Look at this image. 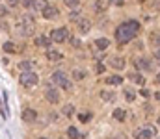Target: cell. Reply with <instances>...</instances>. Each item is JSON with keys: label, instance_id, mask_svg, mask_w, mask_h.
<instances>
[{"label": "cell", "instance_id": "33", "mask_svg": "<svg viewBox=\"0 0 160 139\" xmlns=\"http://www.w3.org/2000/svg\"><path fill=\"white\" fill-rule=\"evenodd\" d=\"M97 72H104V65H102V63L97 65Z\"/></svg>", "mask_w": 160, "mask_h": 139}, {"label": "cell", "instance_id": "20", "mask_svg": "<svg viewBox=\"0 0 160 139\" xmlns=\"http://www.w3.org/2000/svg\"><path fill=\"white\" fill-rule=\"evenodd\" d=\"M62 113H63L65 117H73V113H75V108H73L71 104H67V106H63V109H62Z\"/></svg>", "mask_w": 160, "mask_h": 139}, {"label": "cell", "instance_id": "18", "mask_svg": "<svg viewBox=\"0 0 160 139\" xmlns=\"http://www.w3.org/2000/svg\"><path fill=\"white\" fill-rule=\"evenodd\" d=\"M95 45H97V48H101V50H104L106 46L110 45V41H108L106 37H101V39H97V41H95Z\"/></svg>", "mask_w": 160, "mask_h": 139}, {"label": "cell", "instance_id": "10", "mask_svg": "<svg viewBox=\"0 0 160 139\" xmlns=\"http://www.w3.org/2000/svg\"><path fill=\"white\" fill-rule=\"evenodd\" d=\"M22 119H24L26 123L36 121V119H38V113H36L34 109H24V111H22Z\"/></svg>", "mask_w": 160, "mask_h": 139}, {"label": "cell", "instance_id": "24", "mask_svg": "<svg viewBox=\"0 0 160 139\" xmlns=\"http://www.w3.org/2000/svg\"><path fill=\"white\" fill-rule=\"evenodd\" d=\"M125 115H127V113H125V109H116V111H114V117H116L118 121H123V119H125Z\"/></svg>", "mask_w": 160, "mask_h": 139}, {"label": "cell", "instance_id": "1", "mask_svg": "<svg viewBox=\"0 0 160 139\" xmlns=\"http://www.w3.org/2000/svg\"><path fill=\"white\" fill-rule=\"evenodd\" d=\"M138 30H140V24H138L136 21H128V22L121 24L119 28L116 30V37H118L119 43H128V41H132V37L138 34Z\"/></svg>", "mask_w": 160, "mask_h": 139}, {"label": "cell", "instance_id": "22", "mask_svg": "<svg viewBox=\"0 0 160 139\" xmlns=\"http://www.w3.org/2000/svg\"><path fill=\"white\" fill-rule=\"evenodd\" d=\"M130 80H134L136 84H140V86H143L145 84V80H143V76L142 74H130Z\"/></svg>", "mask_w": 160, "mask_h": 139}, {"label": "cell", "instance_id": "25", "mask_svg": "<svg viewBox=\"0 0 160 139\" xmlns=\"http://www.w3.org/2000/svg\"><path fill=\"white\" fill-rule=\"evenodd\" d=\"M80 4V0H65V6H69V7H73V9H77Z\"/></svg>", "mask_w": 160, "mask_h": 139}, {"label": "cell", "instance_id": "40", "mask_svg": "<svg viewBox=\"0 0 160 139\" xmlns=\"http://www.w3.org/2000/svg\"><path fill=\"white\" fill-rule=\"evenodd\" d=\"M138 2H143V0H138Z\"/></svg>", "mask_w": 160, "mask_h": 139}, {"label": "cell", "instance_id": "28", "mask_svg": "<svg viewBox=\"0 0 160 139\" xmlns=\"http://www.w3.org/2000/svg\"><path fill=\"white\" fill-rule=\"evenodd\" d=\"M4 50L6 52H15V45L13 43H4Z\"/></svg>", "mask_w": 160, "mask_h": 139}, {"label": "cell", "instance_id": "38", "mask_svg": "<svg viewBox=\"0 0 160 139\" xmlns=\"http://www.w3.org/2000/svg\"><path fill=\"white\" fill-rule=\"evenodd\" d=\"M157 59L160 61V52H157Z\"/></svg>", "mask_w": 160, "mask_h": 139}, {"label": "cell", "instance_id": "16", "mask_svg": "<svg viewBox=\"0 0 160 139\" xmlns=\"http://www.w3.org/2000/svg\"><path fill=\"white\" fill-rule=\"evenodd\" d=\"M50 41H52L50 37H45V35H39V37L36 39V45H38V46H48V45H50Z\"/></svg>", "mask_w": 160, "mask_h": 139}, {"label": "cell", "instance_id": "11", "mask_svg": "<svg viewBox=\"0 0 160 139\" xmlns=\"http://www.w3.org/2000/svg\"><path fill=\"white\" fill-rule=\"evenodd\" d=\"M17 69L22 71V72H30V69H34V63H32V61H21V63L17 65Z\"/></svg>", "mask_w": 160, "mask_h": 139}, {"label": "cell", "instance_id": "12", "mask_svg": "<svg viewBox=\"0 0 160 139\" xmlns=\"http://www.w3.org/2000/svg\"><path fill=\"white\" fill-rule=\"evenodd\" d=\"M47 6H48L47 0H32V7H34L36 11H43Z\"/></svg>", "mask_w": 160, "mask_h": 139}, {"label": "cell", "instance_id": "14", "mask_svg": "<svg viewBox=\"0 0 160 139\" xmlns=\"http://www.w3.org/2000/svg\"><path fill=\"white\" fill-rule=\"evenodd\" d=\"M47 58L50 61H58V59H62V54L58 50H47Z\"/></svg>", "mask_w": 160, "mask_h": 139}, {"label": "cell", "instance_id": "39", "mask_svg": "<svg viewBox=\"0 0 160 139\" xmlns=\"http://www.w3.org/2000/svg\"><path fill=\"white\" fill-rule=\"evenodd\" d=\"M157 82H158V84H160V74H158V76H157Z\"/></svg>", "mask_w": 160, "mask_h": 139}, {"label": "cell", "instance_id": "15", "mask_svg": "<svg viewBox=\"0 0 160 139\" xmlns=\"http://www.w3.org/2000/svg\"><path fill=\"white\" fill-rule=\"evenodd\" d=\"M106 6H108V0H95V4H93L95 11H104Z\"/></svg>", "mask_w": 160, "mask_h": 139}, {"label": "cell", "instance_id": "17", "mask_svg": "<svg viewBox=\"0 0 160 139\" xmlns=\"http://www.w3.org/2000/svg\"><path fill=\"white\" fill-rule=\"evenodd\" d=\"M134 65H136V69H149V61H147V59H143V58L134 59Z\"/></svg>", "mask_w": 160, "mask_h": 139}, {"label": "cell", "instance_id": "35", "mask_svg": "<svg viewBox=\"0 0 160 139\" xmlns=\"http://www.w3.org/2000/svg\"><path fill=\"white\" fill-rule=\"evenodd\" d=\"M0 111H2V117H6V111H4V108H2V100H0Z\"/></svg>", "mask_w": 160, "mask_h": 139}, {"label": "cell", "instance_id": "21", "mask_svg": "<svg viewBox=\"0 0 160 139\" xmlns=\"http://www.w3.org/2000/svg\"><path fill=\"white\" fill-rule=\"evenodd\" d=\"M67 136H69V139H78V137H80L78 130H77L75 126H71V128H67Z\"/></svg>", "mask_w": 160, "mask_h": 139}, {"label": "cell", "instance_id": "7", "mask_svg": "<svg viewBox=\"0 0 160 139\" xmlns=\"http://www.w3.org/2000/svg\"><path fill=\"white\" fill-rule=\"evenodd\" d=\"M155 136V128L153 126H145V128H140L134 132V137L136 139H151Z\"/></svg>", "mask_w": 160, "mask_h": 139}, {"label": "cell", "instance_id": "30", "mask_svg": "<svg viewBox=\"0 0 160 139\" xmlns=\"http://www.w3.org/2000/svg\"><path fill=\"white\" fill-rule=\"evenodd\" d=\"M78 119L82 121V123H88V121H89V113H80Z\"/></svg>", "mask_w": 160, "mask_h": 139}, {"label": "cell", "instance_id": "31", "mask_svg": "<svg viewBox=\"0 0 160 139\" xmlns=\"http://www.w3.org/2000/svg\"><path fill=\"white\" fill-rule=\"evenodd\" d=\"M71 21H82V19H80V11H77V13H71Z\"/></svg>", "mask_w": 160, "mask_h": 139}, {"label": "cell", "instance_id": "23", "mask_svg": "<svg viewBox=\"0 0 160 139\" xmlns=\"http://www.w3.org/2000/svg\"><path fill=\"white\" fill-rule=\"evenodd\" d=\"M78 26H80V32H84V34H86V32H89V22H88V21H84V19H82V21L78 22Z\"/></svg>", "mask_w": 160, "mask_h": 139}, {"label": "cell", "instance_id": "26", "mask_svg": "<svg viewBox=\"0 0 160 139\" xmlns=\"http://www.w3.org/2000/svg\"><path fill=\"white\" fill-rule=\"evenodd\" d=\"M84 76H86L84 71H75V72H73V78H75V80H82Z\"/></svg>", "mask_w": 160, "mask_h": 139}, {"label": "cell", "instance_id": "2", "mask_svg": "<svg viewBox=\"0 0 160 139\" xmlns=\"http://www.w3.org/2000/svg\"><path fill=\"white\" fill-rule=\"evenodd\" d=\"M34 28H36V21H34V17L30 13H24L17 22V32L21 35H32Z\"/></svg>", "mask_w": 160, "mask_h": 139}, {"label": "cell", "instance_id": "36", "mask_svg": "<svg viewBox=\"0 0 160 139\" xmlns=\"http://www.w3.org/2000/svg\"><path fill=\"white\" fill-rule=\"evenodd\" d=\"M8 4H11V6H15V4H17V0H8Z\"/></svg>", "mask_w": 160, "mask_h": 139}, {"label": "cell", "instance_id": "34", "mask_svg": "<svg viewBox=\"0 0 160 139\" xmlns=\"http://www.w3.org/2000/svg\"><path fill=\"white\" fill-rule=\"evenodd\" d=\"M142 96H149V91L147 89H142Z\"/></svg>", "mask_w": 160, "mask_h": 139}, {"label": "cell", "instance_id": "37", "mask_svg": "<svg viewBox=\"0 0 160 139\" xmlns=\"http://www.w3.org/2000/svg\"><path fill=\"white\" fill-rule=\"evenodd\" d=\"M155 98H157V100H160V91H158V93H155Z\"/></svg>", "mask_w": 160, "mask_h": 139}, {"label": "cell", "instance_id": "19", "mask_svg": "<svg viewBox=\"0 0 160 139\" xmlns=\"http://www.w3.org/2000/svg\"><path fill=\"white\" fill-rule=\"evenodd\" d=\"M101 98H102V100H106V102H112V100L116 98V95H114L112 91H102V93H101Z\"/></svg>", "mask_w": 160, "mask_h": 139}, {"label": "cell", "instance_id": "5", "mask_svg": "<svg viewBox=\"0 0 160 139\" xmlns=\"http://www.w3.org/2000/svg\"><path fill=\"white\" fill-rule=\"evenodd\" d=\"M50 39L56 41V43H63V41H67V39H69V32H67V28H56V30H52Z\"/></svg>", "mask_w": 160, "mask_h": 139}, {"label": "cell", "instance_id": "32", "mask_svg": "<svg viewBox=\"0 0 160 139\" xmlns=\"http://www.w3.org/2000/svg\"><path fill=\"white\" fill-rule=\"evenodd\" d=\"M6 13H8V9H6V6H2V4H0V17H4Z\"/></svg>", "mask_w": 160, "mask_h": 139}, {"label": "cell", "instance_id": "6", "mask_svg": "<svg viewBox=\"0 0 160 139\" xmlns=\"http://www.w3.org/2000/svg\"><path fill=\"white\" fill-rule=\"evenodd\" d=\"M45 96H47V100H48L50 104H56V102L60 100V93H58V89H56V87H52V84H47Z\"/></svg>", "mask_w": 160, "mask_h": 139}, {"label": "cell", "instance_id": "4", "mask_svg": "<svg viewBox=\"0 0 160 139\" xmlns=\"http://www.w3.org/2000/svg\"><path fill=\"white\" fill-rule=\"evenodd\" d=\"M52 82L58 84V86H62L63 89H71V82L67 80V76H65L63 71H56V72L52 74Z\"/></svg>", "mask_w": 160, "mask_h": 139}, {"label": "cell", "instance_id": "29", "mask_svg": "<svg viewBox=\"0 0 160 139\" xmlns=\"http://www.w3.org/2000/svg\"><path fill=\"white\" fill-rule=\"evenodd\" d=\"M151 41L160 46V34H151Z\"/></svg>", "mask_w": 160, "mask_h": 139}, {"label": "cell", "instance_id": "9", "mask_svg": "<svg viewBox=\"0 0 160 139\" xmlns=\"http://www.w3.org/2000/svg\"><path fill=\"white\" fill-rule=\"evenodd\" d=\"M110 65L121 71V69L125 67V59H123V58H118V56H112V58H110Z\"/></svg>", "mask_w": 160, "mask_h": 139}, {"label": "cell", "instance_id": "13", "mask_svg": "<svg viewBox=\"0 0 160 139\" xmlns=\"http://www.w3.org/2000/svg\"><path fill=\"white\" fill-rule=\"evenodd\" d=\"M106 84L108 86H121L123 84V78L121 76H108L106 78Z\"/></svg>", "mask_w": 160, "mask_h": 139}, {"label": "cell", "instance_id": "3", "mask_svg": "<svg viewBox=\"0 0 160 139\" xmlns=\"http://www.w3.org/2000/svg\"><path fill=\"white\" fill-rule=\"evenodd\" d=\"M19 82H21V86H24V87H34V86H38V74L36 72H21V76H19Z\"/></svg>", "mask_w": 160, "mask_h": 139}, {"label": "cell", "instance_id": "8", "mask_svg": "<svg viewBox=\"0 0 160 139\" xmlns=\"http://www.w3.org/2000/svg\"><path fill=\"white\" fill-rule=\"evenodd\" d=\"M43 17H45V19H56V17H58V9L52 7V6H47V7L43 9Z\"/></svg>", "mask_w": 160, "mask_h": 139}, {"label": "cell", "instance_id": "27", "mask_svg": "<svg viewBox=\"0 0 160 139\" xmlns=\"http://www.w3.org/2000/svg\"><path fill=\"white\" fill-rule=\"evenodd\" d=\"M125 96H127V100L128 102H132L136 96H134V91H130V89H125Z\"/></svg>", "mask_w": 160, "mask_h": 139}]
</instances>
